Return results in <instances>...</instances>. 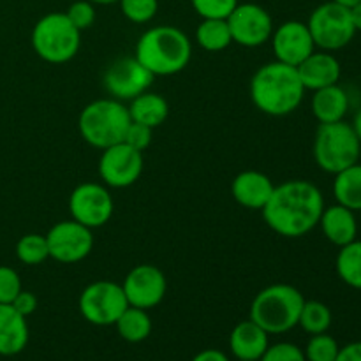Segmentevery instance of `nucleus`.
<instances>
[{
  "mask_svg": "<svg viewBox=\"0 0 361 361\" xmlns=\"http://www.w3.org/2000/svg\"><path fill=\"white\" fill-rule=\"evenodd\" d=\"M323 210L324 197L312 182L288 180L275 185L261 212L271 231L284 238H300L319 224Z\"/></svg>",
  "mask_w": 361,
  "mask_h": 361,
  "instance_id": "nucleus-1",
  "label": "nucleus"
},
{
  "mask_svg": "<svg viewBox=\"0 0 361 361\" xmlns=\"http://www.w3.org/2000/svg\"><path fill=\"white\" fill-rule=\"evenodd\" d=\"M303 95L305 87L296 67L279 60L261 66L250 80V99L264 115H291L302 104Z\"/></svg>",
  "mask_w": 361,
  "mask_h": 361,
  "instance_id": "nucleus-2",
  "label": "nucleus"
},
{
  "mask_svg": "<svg viewBox=\"0 0 361 361\" xmlns=\"http://www.w3.org/2000/svg\"><path fill=\"white\" fill-rule=\"evenodd\" d=\"M136 56L154 76H173L185 69L192 56L187 34L171 25L152 27L137 39Z\"/></svg>",
  "mask_w": 361,
  "mask_h": 361,
  "instance_id": "nucleus-3",
  "label": "nucleus"
},
{
  "mask_svg": "<svg viewBox=\"0 0 361 361\" xmlns=\"http://www.w3.org/2000/svg\"><path fill=\"white\" fill-rule=\"evenodd\" d=\"M305 303L302 293L289 284H274L261 289L250 303V319L268 335H282L298 326Z\"/></svg>",
  "mask_w": 361,
  "mask_h": 361,
  "instance_id": "nucleus-4",
  "label": "nucleus"
},
{
  "mask_svg": "<svg viewBox=\"0 0 361 361\" xmlns=\"http://www.w3.org/2000/svg\"><path fill=\"white\" fill-rule=\"evenodd\" d=\"M129 108L118 99H97L81 109L80 127L81 137L94 148L104 150L116 143H122L130 126Z\"/></svg>",
  "mask_w": 361,
  "mask_h": 361,
  "instance_id": "nucleus-5",
  "label": "nucleus"
},
{
  "mask_svg": "<svg viewBox=\"0 0 361 361\" xmlns=\"http://www.w3.org/2000/svg\"><path fill=\"white\" fill-rule=\"evenodd\" d=\"M314 161L323 171L337 175L360 161L361 141L351 123H319L314 137Z\"/></svg>",
  "mask_w": 361,
  "mask_h": 361,
  "instance_id": "nucleus-6",
  "label": "nucleus"
},
{
  "mask_svg": "<svg viewBox=\"0 0 361 361\" xmlns=\"http://www.w3.org/2000/svg\"><path fill=\"white\" fill-rule=\"evenodd\" d=\"M32 48L48 63H66L76 56L81 46V32L66 13H49L32 28Z\"/></svg>",
  "mask_w": 361,
  "mask_h": 361,
  "instance_id": "nucleus-7",
  "label": "nucleus"
},
{
  "mask_svg": "<svg viewBox=\"0 0 361 361\" xmlns=\"http://www.w3.org/2000/svg\"><path fill=\"white\" fill-rule=\"evenodd\" d=\"M307 27L316 48L323 51H337L345 48L356 35L351 9L334 0L316 7L307 21Z\"/></svg>",
  "mask_w": 361,
  "mask_h": 361,
  "instance_id": "nucleus-8",
  "label": "nucleus"
},
{
  "mask_svg": "<svg viewBox=\"0 0 361 361\" xmlns=\"http://www.w3.org/2000/svg\"><path fill=\"white\" fill-rule=\"evenodd\" d=\"M129 307L123 288L116 282L97 281L88 284L80 295V312L90 324L111 326Z\"/></svg>",
  "mask_w": 361,
  "mask_h": 361,
  "instance_id": "nucleus-9",
  "label": "nucleus"
},
{
  "mask_svg": "<svg viewBox=\"0 0 361 361\" xmlns=\"http://www.w3.org/2000/svg\"><path fill=\"white\" fill-rule=\"evenodd\" d=\"M46 242H48L49 257L63 264L80 263L94 249L92 229L74 219L56 222L46 233Z\"/></svg>",
  "mask_w": 361,
  "mask_h": 361,
  "instance_id": "nucleus-10",
  "label": "nucleus"
},
{
  "mask_svg": "<svg viewBox=\"0 0 361 361\" xmlns=\"http://www.w3.org/2000/svg\"><path fill=\"white\" fill-rule=\"evenodd\" d=\"M113 197L108 187L95 182H85L71 192V217L90 229L108 224L113 215Z\"/></svg>",
  "mask_w": 361,
  "mask_h": 361,
  "instance_id": "nucleus-11",
  "label": "nucleus"
},
{
  "mask_svg": "<svg viewBox=\"0 0 361 361\" xmlns=\"http://www.w3.org/2000/svg\"><path fill=\"white\" fill-rule=\"evenodd\" d=\"M143 164V154L122 141L102 150L99 159V176L106 187L126 189L140 180Z\"/></svg>",
  "mask_w": 361,
  "mask_h": 361,
  "instance_id": "nucleus-12",
  "label": "nucleus"
},
{
  "mask_svg": "<svg viewBox=\"0 0 361 361\" xmlns=\"http://www.w3.org/2000/svg\"><path fill=\"white\" fill-rule=\"evenodd\" d=\"M154 74L136 59V56H126L118 59L106 69L104 88L113 99L118 101H133L134 97L141 95L152 87Z\"/></svg>",
  "mask_w": 361,
  "mask_h": 361,
  "instance_id": "nucleus-13",
  "label": "nucleus"
},
{
  "mask_svg": "<svg viewBox=\"0 0 361 361\" xmlns=\"http://www.w3.org/2000/svg\"><path fill=\"white\" fill-rule=\"evenodd\" d=\"M228 25L233 42L245 48H257L274 34L270 13L257 4H238L228 16Z\"/></svg>",
  "mask_w": 361,
  "mask_h": 361,
  "instance_id": "nucleus-14",
  "label": "nucleus"
},
{
  "mask_svg": "<svg viewBox=\"0 0 361 361\" xmlns=\"http://www.w3.org/2000/svg\"><path fill=\"white\" fill-rule=\"evenodd\" d=\"M122 288L130 307L150 310L164 300L168 282L162 270L154 264H137L123 279Z\"/></svg>",
  "mask_w": 361,
  "mask_h": 361,
  "instance_id": "nucleus-15",
  "label": "nucleus"
},
{
  "mask_svg": "<svg viewBox=\"0 0 361 361\" xmlns=\"http://www.w3.org/2000/svg\"><path fill=\"white\" fill-rule=\"evenodd\" d=\"M275 60L298 67L303 60L316 51V44L307 23L298 20L284 21L270 37Z\"/></svg>",
  "mask_w": 361,
  "mask_h": 361,
  "instance_id": "nucleus-16",
  "label": "nucleus"
},
{
  "mask_svg": "<svg viewBox=\"0 0 361 361\" xmlns=\"http://www.w3.org/2000/svg\"><path fill=\"white\" fill-rule=\"evenodd\" d=\"M298 76L302 80L305 90H319V88L337 85L341 80L342 67L337 56L331 55V51H314L307 56L298 67Z\"/></svg>",
  "mask_w": 361,
  "mask_h": 361,
  "instance_id": "nucleus-17",
  "label": "nucleus"
},
{
  "mask_svg": "<svg viewBox=\"0 0 361 361\" xmlns=\"http://www.w3.org/2000/svg\"><path fill=\"white\" fill-rule=\"evenodd\" d=\"M274 182L261 171H242L231 183V194L238 204L249 210H263L274 194Z\"/></svg>",
  "mask_w": 361,
  "mask_h": 361,
  "instance_id": "nucleus-18",
  "label": "nucleus"
},
{
  "mask_svg": "<svg viewBox=\"0 0 361 361\" xmlns=\"http://www.w3.org/2000/svg\"><path fill=\"white\" fill-rule=\"evenodd\" d=\"M270 335L252 319L242 321L229 334V351L236 360H261L270 345Z\"/></svg>",
  "mask_w": 361,
  "mask_h": 361,
  "instance_id": "nucleus-19",
  "label": "nucleus"
},
{
  "mask_svg": "<svg viewBox=\"0 0 361 361\" xmlns=\"http://www.w3.org/2000/svg\"><path fill=\"white\" fill-rule=\"evenodd\" d=\"M356 212L342 207V204H331L324 207L321 214L319 224L321 231L326 236L328 242L337 247H344L355 242L358 236V222H356Z\"/></svg>",
  "mask_w": 361,
  "mask_h": 361,
  "instance_id": "nucleus-20",
  "label": "nucleus"
},
{
  "mask_svg": "<svg viewBox=\"0 0 361 361\" xmlns=\"http://www.w3.org/2000/svg\"><path fill=\"white\" fill-rule=\"evenodd\" d=\"M28 344L27 317L11 303H0V356H16Z\"/></svg>",
  "mask_w": 361,
  "mask_h": 361,
  "instance_id": "nucleus-21",
  "label": "nucleus"
},
{
  "mask_svg": "<svg viewBox=\"0 0 361 361\" xmlns=\"http://www.w3.org/2000/svg\"><path fill=\"white\" fill-rule=\"evenodd\" d=\"M349 109V95L341 85L319 88L312 95V113L319 123H334L344 120Z\"/></svg>",
  "mask_w": 361,
  "mask_h": 361,
  "instance_id": "nucleus-22",
  "label": "nucleus"
},
{
  "mask_svg": "<svg viewBox=\"0 0 361 361\" xmlns=\"http://www.w3.org/2000/svg\"><path fill=\"white\" fill-rule=\"evenodd\" d=\"M129 115L133 122L143 123V126L155 129V127L164 123L166 118H168V101L162 95L147 90L130 101Z\"/></svg>",
  "mask_w": 361,
  "mask_h": 361,
  "instance_id": "nucleus-23",
  "label": "nucleus"
},
{
  "mask_svg": "<svg viewBox=\"0 0 361 361\" xmlns=\"http://www.w3.org/2000/svg\"><path fill=\"white\" fill-rule=\"evenodd\" d=\"M334 194L338 204L353 212H361V164L349 166L335 175Z\"/></svg>",
  "mask_w": 361,
  "mask_h": 361,
  "instance_id": "nucleus-24",
  "label": "nucleus"
},
{
  "mask_svg": "<svg viewBox=\"0 0 361 361\" xmlns=\"http://www.w3.org/2000/svg\"><path fill=\"white\" fill-rule=\"evenodd\" d=\"M113 326L116 328L120 337L129 344H140L147 341L152 334V319L148 316V310L130 305L123 310Z\"/></svg>",
  "mask_w": 361,
  "mask_h": 361,
  "instance_id": "nucleus-25",
  "label": "nucleus"
},
{
  "mask_svg": "<svg viewBox=\"0 0 361 361\" xmlns=\"http://www.w3.org/2000/svg\"><path fill=\"white\" fill-rule=\"evenodd\" d=\"M335 270L338 279L349 288L361 291V240L341 247L335 259Z\"/></svg>",
  "mask_w": 361,
  "mask_h": 361,
  "instance_id": "nucleus-26",
  "label": "nucleus"
},
{
  "mask_svg": "<svg viewBox=\"0 0 361 361\" xmlns=\"http://www.w3.org/2000/svg\"><path fill=\"white\" fill-rule=\"evenodd\" d=\"M196 41L207 51H222L233 42L228 20H203L196 30Z\"/></svg>",
  "mask_w": 361,
  "mask_h": 361,
  "instance_id": "nucleus-27",
  "label": "nucleus"
},
{
  "mask_svg": "<svg viewBox=\"0 0 361 361\" xmlns=\"http://www.w3.org/2000/svg\"><path fill=\"white\" fill-rule=\"evenodd\" d=\"M331 310L326 303L317 302V300H309L303 303L302 312H300L298 326L309 335L326 334L331 326Z\"/></svg>",
  "mask_w": 361,
  "mask_h": 361,
  "instance_id": "nucleus-28",
  "label": "nucleus"
},
{
  "mask_svg": "<svg viewBox=\"0 0 361 361\" xmlns=\"http://www.w3.org/2000/svg\"><path fill=\"white\" fill-rule=\"evenodd\" d=\"M16 257L23 264H28V267H35V264L44 263L49 257L46 235L28 233V235L21 236L16 243Z\"/></svg>",
  "mask_w": 361,
  "mask_h": 361,
  "instance_id": "nucleus-29",
  "label": "nucleus"
},
{
  "mask_svg": "<svg viewBox=\"0 0 361 361\" xmlns=\"http://www.w3.org/2000/svg\"><path fill=\"white\" fill-rule=\"evenodd\" d=\"M338 351H341V345L331 335H328V331L312 335L307 342V348L303 349L307 361H335Z\"/></svg>",
  "mask_w": 361,
  "mask_h": 361,
  "instance_id": "nucleus-30",
  "label": "nucleus"
},
{
  "mask_svg": "<svg viewBox=\"0 0 361 361\" xmlns=\"http://www.w3.org/2000/svg\"><path fill=\"white\" fill-rule=\"evenodd\" d=\"M123 16L133 23H148L157 14L159 0H118Z\"/></svg>",
  "mask_w": 361,
  "mask_h": 361,
  "instance_id": "nucleus-31",
  "label": "nucleus"
},
{
  "mask_svg": "<svg viewBox=\"0 0 361 361\" xmlns=\"http://www.w3.org/2000/svg\"><path fill=\"white\" fill-rule=\"evenodd\" d=\"M194 11L203 20H228L238 0H190Z\"/></svg>",
  "mask_w": 361,
  "mask_h": 361,
  "instance_id": "nucleus-32",
  "label": "nucleus"
},
{
  "mask_svg": "<svg viewBox=\"0 0 361 361\" xmlns=\"http://www.w3.org/2000/svg\"><path fill=\"white\" fill-rule=\"evenodd\" d=\"M67 18L80 32L87 30L95 21V7L90 0H76L67 9Z\"/></svg>",
  "mask_w": 361,
  "mask_h": 361,
  "instance_id": "nucleus-33",
  "label": "nucleus"
},
{
  "mask_svg": "<svg viewBox=\"0 0 361 361\" xmlns=\"http://www.w3.org/2000/svg\"><path fill=\"white\" fill-rule=\"evenodd\" d=\"M259 361H307L305 353L291 342H277L268 345Z\"/></svg>",
  "mask_w": 361,
  "mask_h": 361,
  "instance_id": "nucleus-34",
  "label": "nucleus"
},
{
  "mask_svg": "<svg viewBox=\"0 0 361 361\" xmlns=\"http://www.w3.org/2000/svg\"><path fill=\"white\" fill-rule=\"evenodd\" d=\"M21 289L18 271L11 267H0V303H13Z\"/></svg>",
  "mask_w": 361,
  "mask_h": 361,
  "instance_id": "nucleus-35",
  "label": "nucleus"
},
{
  "mask_svg": "<svg viewBox=\"0 0 361 361\" xmlns=\"http://www.w3.org/2000/svg\"><path fill=\"white\" fill-rule=\"evenodd\" d=\"M152 130H154L152 127L143 126V123L130 122V126L127 127L126 136H123V143L143 154L152 143V134H154Z\"/></svg>",
  "mask_w": 361,
  "mask_h": 361,
  "instance_id": "nucleus-36",
  "label": "nucleus"
},
{
  "mask_svg": "<svg viewBox=\"0 0 361 361\" xmlns=\"http://www.w3.org/2000/svg\"><path fill=\"white\" fill-rule=\"evenodd\" d=\"M11 305H13L14 309L21 314V316L28 317V316H32L35 310H37L39 302H37V296H35L34 293L23 291V289H21V291L18 293L16 298L13 300V303H11Z\"/></svg>",
  "mask_w": 361,
  "mask_h": 361,
  "instance_id": "nucleus-37",
  "label": "nucleus"
},
{
  "mask_svg": "<svg viewBox=\"0 0 361 361\" xmlns=\"http://www.w3.org/2000/svg\"><path fill=\"white\" fill-rule=\"evenodd\" d=\"M335 361H361V341L351 342L338 351Z\"/></svg>",
  "mask_w": 361,
  "mask_h": 361,
  "instance_id": "nucleus-38",
  "label": "nucleus"
},
{
  "mask_svg": "<svg viewBox=\"0 0 361 361\" xmlns=\"http://www.w3.org/2000/svg\"><path fill=\"white\" fill-rule=\"evenodd\" d=\"M190 361H229L228 355L219 349H204V351L197 353Z\"/></svg>",
  "mask_w": 361,
  "mask_h": 361,
  "instance_id": "nucleus-39",
  "label": "nucleus"
},
{
  "mask_svg": "<svg viewBox=\"0 0 361 361\" xmlns=\"http://www.w3.org/2000/svg\"><path fill=\"white\" fill-rule=\"evenodd\" d=\"M351 16H353V23H355L356 32H361V2L351 7Z\"/></svg>",
  "mask_w": 361,
  "mask_h": 361,
  "instance_id": "nucleus-40",
  "label": "nucleus"
},
{
  "mask_svg": "<svg viewBox=\"0 0 361 361\" xmlns=\"http://www.w3.org/2000/svg\"><path fill=\"white\" fill-rule=\"evenodd\" d=\"M353 129H355L356 136H358V140L361 141V108L358 109V113L355 115V120H353Z\"/></svg>",
  "mask_w": 361,
  "mask_h": 361,
  "instance_id": "nucleus-41",
  "label": "nucleus"
},
{
  "mask_svg": "<svg viewBox=\"0 0 361 361\" xmlns=\"http://www.w3.org/2000/svg\"><path fill=\"white\" fill-rule=\"evenodd\" d=\"M334 2H337V4H341V6L349 7V9H351L353 6H356V4L361 2V0H334Z\"/></svg>",
  "mask_w": 361,
  "mask_h": 361,
  "instance_id": "nucleus-42",
  "label": "nucleus"
},
{
  "mask_svg": "<svg viewBox=\"0 0 361 361\" xmlns=\"http://www.w3.org/2000/svg\"><path fill=\"white\" fill-rule=\"evenodd\" d=\"M92 4H102V6H106V4H115L118 2V0H90Z\"/></svg>",
  "mask_w": 361,
  "mask_h": 361,
  "instance_id": "nucleus-43",
  "label": "nucleus"
},
{
  "mask_svg": "<svg viewBox=\"0 0 361 361\" xmlns=\"http://www.w3.org/2000/svg\"><path fill=\"white\" fill-rule=\"evenodd\" d=\"M236 361H259V360H236Z\"/></svg>",
  "mask_w": 361,
  "mask_h": 361,
  "instance_id": "nucleus-44",
  "label": "nucleus"
}]
</instances>
